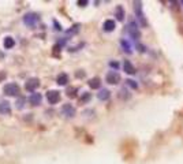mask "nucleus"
Instances as JSON below:
<instances>
[{
  "label": "nucleus",
  "instance_id": "1",
  "mask_svg": "<svg viewBox=\"0 0 183 164\" xmlns=\"http://www.w3.org/2000/svg\"><path fill=\"white\" fill-rule=\"evenodd\" d=\"M134 10H135V15H137L138 22H140L142 26H146L148 22H146V19H145L144 13H142V3H141V2H135V3H134Z\"/></svg>",
  "mask_w": 183,
  "mask_h": 164
},
{
  "label": "nucleus",
  "instance_id": "2",
  "mask_svg": "<svg viewBox=\"0 0 183 164\" xmlns=\"http://www.w3.org/2000/svg\"><path fill=\"white\" fill-rule=\"evenodd\" d=\"M23 22L28 26H30V28H34V26L37 25V22H38V15L34 14V13H29L23 17Z\"/></svg>",
  "mask_w": 183,
  "mask_h": 164
},
{
  "label": "nucleus",
  "instance_id": "3",
  "mask_svg": "<svg viewBox=\"0 0 183 164\" xmlns=\"http://www.w3.org/2000/svg\"><path fill=\"white\" fill-rule=\"evenodd\" d=\"M105 79H107L108 84L116 85V84H119V82H120V74H119L118 71H115V70H112V71H108Z\"/></svg>",
  "mask_w": 183,
  "mask_h": 164
},
{
  "label": "nucleus",
  "instance_id": "4",
  "mask_svg": "<svg viewBox=\"0 0 183 164\" xmlns=\"http://www.w3.org/2000/svg\"><path fill=\"white\" fill-rule=\"evenodd\" d=\"M3 92L6 93L7 96H18L19 93V86L17 84H7L4 88H3Z\"/></svg>",
  "mask_w": 183,
  "mask_h": 164
},
{
  "label": "nucleus",
  "instance_id": "5",
  "mask_svg": "<svg viewBox=\"0 0 183 164\" xmlns=\"http://www.w3.org/2000/svg\"><path fill=\"white\" fill-rule=\"evenodd\" d=\"M127 32H129L130 37L134 38V40H138L141 37L140 30H138V25L135 23V22H130L129 26H127Z\"/></svg>",
  "mask_w": 183,
  "mask_h": 164
},
{
  "label": "nucleus",
  "instance_id": "6",
  "mask_svg": "<svg viewBox=\"0 0 183 164\" xmlns=\"http://www.w3.org/2000/svg\"><path fill=\"white\" fill-rule=\"evenodd\" d=\"M38 86H40V81L37 78H29L25 84V89L29 92H34Z\"/></svg>",
  "mask_w": 183,
  "mask_h": 164
},
{
  "label": "nucleus",
  "instance_id": "7",
  "mask_svg": "<svg viewBox=\"0 0 183 164\" xmlns=\"http://www.w3.org/2000/svg\"><path fill=\"white\" fill-rule=\"evenodd\" d=\"M47 100H48V103H49V104L59 103V100H60V92H58V90L47 92Z\"/></svg>",
  "mask_w": 183,
  "mask_h": 164
},
{
  "label": "nucleus",
  "instance_id": "8",
  "mask_svg": "<svg viewBox=\"0 0 183 164\" xmlns=\"http://www.w3.org/2000/svg\"><path fill=\"white\" fill-rule=\"evenodd\" d=\"M62 114L64 115L66 118H73L75 115V108H74L71 104H64L62 107Z\"/></svg>",
  "mask_w": 183,
  "mask_h": 164
},
{
  "label": "nucleus",
  "instance_id": "9",
  "mask_svg": "<svg viewBox=\"0 0 183 164\" xmlns=\"http://www.w3.org/2000/svg\"><path fill=\"white\" fill-rule=\"evenodd\" d=\"M10 112H11L10 103L6 101V100H2V101H0V114L2 115H8Z\"/></svg>",
  "mask_w": 183,
  "mask_h": 164
},
{
  "label": "nucleus",
  "instance_id": "10",
  "mask_svg": "<svg viewBox=\"0 0 183 164\" xmlns=\"http://www.w3.org/2000/svg\"><path fill=\"white\" fill-rule=\"evenodd\" d=\"M123 70H125L127 74H135L137 71H135V67L133 66V63L130 62V60H125V63H123Z\"/></svg>",
  "mask_w": 183,
  "mask_h": 164
},
{
  "label": "nucleus",
  "instance_id": "11",
  "mask_svg": "<svg viewBox=\"0 0 183 164\" xmlns=\"http://www.w3.org/2000/svg\"><path fill=\"white\" fill-rule=\"evenodd\" d=\"M41 100H43V97H41L40 93H32L30 99H29V101H30L32 105H40L41 104Z\"/></svg>",
  "mask_w": 183,
  "mask_h": 164
},
{
  "label": "nucleus",
  "instance_id": "12",
  "mask_svg": "<svg viewBox=\"0 0 183 164\" xmlns=\"http://www.w3.org/2000/svg\"><path fill=\"white\" fill-rule=\"evenodd\" d=\"M103 29L105 32H112V30H115V21L114 19H107L105 22H104V25H103Z\"/></svg>",
  "mask_w": 183,
  "mask_h": 164
},
{
  "label": "nucleus",
  "instance_id": "13",
  "mask_svg": "<svg viewBox=\"0 0 183 164\" xmlns=\"http://www.w3.org/2000/svg\"><path fill=\"white\" fill-rule=\"evenodd\" d=\"M115 17H116V19L120 22L125 19V8H123L122 6H118L116 8H115Z\"/></svg>",
  "mask_w": 183,
  "mask_h": 164
},
{
  "label": "nucleus",
  "instance_id": "14",
  "mask_svg": "<svg viewBox=\"0 0 183 164\" xmlns=\"http://www.w3.org/2000/svg\"><path fill=\"white\" fill-rule=\"evenodd\" d=\"M89 86H90L92 89H99L100 86H101V79H100L99 77L92 78V79H89Z\"/></svg>",
  "mask_w": 183,
  "mask_h": 164
},
{
  "label": "nucleus",
  "instance_id": "15",
  "mask_svg": "<svg viewBox=\"0 0 183 164\" xmlns=\"http://www.w3.org/2000/svg\"><path fill=\"white\" fill-rule=\"evenodd\" d=\"M111 96V92L108 90V89H101L99 93H97V97H99L100 100H103V101H105V100L109 99Z\"/></svg>",
  "mask_w": 183,
  "mask_h": 164
},
{
  "label": "nucleus",
  "instance_id": "16",
  "mask_svg": "<svg viewBox=\"0 0 183 164\" xmlns=\"http://www.w3.org/2000/svg\"><path fill=\"white\" fill-rule=\"evenodd\" d=\"M3 45H4L6 49H11V48L15 45V41H14L13 37H6L4 41H3Z\"/></svg>",
  "mask_w": 183,
  "mask_h": 164
},
{
  "label": "nucleus",
  "instance_id": "17",
  "mask_svg": "<svg viewBox=\"0 0 183 164\" xmlns=\"http://www.w3.org/2000/svg\"><path fill=\"white\" fill-rule=\"evenodd\" d=\"M56 82H58V85H66L67 82H69V77H67V74H64V73L59 74L58 78H56Z\"/></svg>",
  "mask_w": 183,
  "mask_h": 164
},
{
  "label": "nucleus",
  "instance_id": "18",
  "mask_svg": "<svg viewBox=\"0 0 183 164\" xmlns=\"http://www.w3.org/2000/svg\"><path fill=\"white\" fill-rule=\"evenodd\" d=\"M77 90H78L77 88H69L67 89V97H70V99L77 97Z\"/></svg>",
  "mask_w": 183,
  "mask_h": 164
},
{
  "label": "nucleus",
  "instance_id": "19",
  "mask_svg": "<svg viewBox=\"0 0 183 164\" xmlns=\"http://www.w3.org/2000/svg\"><path fill=\"white\" fill-rule=\"evenodd\" d=\"M119 93H120V95H119V96H120V99H123V100L130 99V93H129L127 89L123 88V89H120V92H119Z\"/></svg>",
  "mask_w": 183,
  "mask_h": 164
},
{
  "label": "nucleus",
  "instance_id": "20",
  "mask_svg": "<svg viewBox=\"0 0 183 164\" xmlns=\"http://www.w3.org/2000/svg\"><path fill=\"white\" fill-rule=\"evenodd\" d=\"M120 44H122L123 49L127 52V54H131V47H130V44L127 43V41H126V40H122V41H120Z\"/></svg>",
  "mask_w": 183,
  "mask_h": 164
},
{
  "label": "nucleus",
  "instance_id": "21",
  "mask_svg": "<svg viewBox=\"0 0 183 164\" xmlns=\"http://www.w3.org/2000/svg\"><path fill=\"white\" fill-rule=\"evenodd\" d=\"M126 84H127L129 86H131L133 89H137L138 88V84H137L135 81H133V79H127V81H126Z\"/></svg>",
  "mask_w": 183,
  "mask_h": 164
},
{
  "label": "nucleus",
  "instance_id": "22",
  "mask_svg": "<svg viewBox=\"0 0 183 164\" xmlns=\"http://www.w3.org/2000/svg\"><path fill=\"white\" fill-rule=\"evenodd\" d=\"M89 99H90V95H89V93H85L84 97L81 99V103H86V101H89Z\"/></svg>",
  "mask_w": 183,
  "mask_h": 164
},
{
  "label": "nucleus",
  "instance_id": "23",
  "mask_svg": "<svg viewBox=\"0 0 183 164\" xmlns=\"http://www.w3.org/2000/svg\"><path fill=\"white\" fill-rule=\"evenodd\" d=\"M23 101H25L23 97H21L19 100H18V103H17V104H18V108H22V107H23Z\"/></svg>",
  "mask_w": 183,
  "mask_h": 164
},
{
  "label": "nucleus",
  "instance_id": "24",
  "mask_svg": "<svg viewBox=\"0 0 183 164\" xmlns=\"http://www.w3.org/2000/svg\"><path fill=\"white\" fill-rule=\"evenodd\" d=\"M109 64H111V67H115V69H118V67H119V64H118V62H111V63H109Z\"/></svg>",
  "mask_w": 183,
  "mask_h": 164
},
{
  "label": "nucleus",
  "instance_id": "25",
  "mask_svg": "<svg viewBox=\"0 0 183 164\" xmlns=\"http://www.w3.org/2000/svg\"><path fill=\"white\" fill-rule=\"evenodd\" d=\"M78 4H82V6H85V4H88V2H78Z\"/></svg>",
  "mask_w": 183,
  "mask_h": 164
},
{
  "label": "nucleus",
  "instance_id": "26",
  "mask_svg": "<svg viewBox=\"0 0 183 164\" xmlns=\"http://www.w3.org/2000/svg\"><path fill=\"white\" fill-rule=\"evenodd\" d=\"M182 3H183V2H182Z\"/></svg>",
  "mask_w": 183,
  "mask_h": 164
}]
</instances>
